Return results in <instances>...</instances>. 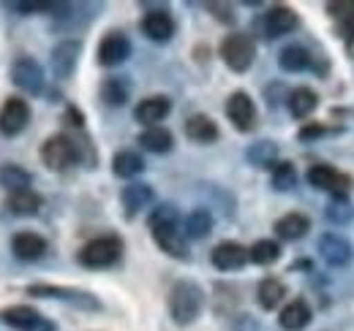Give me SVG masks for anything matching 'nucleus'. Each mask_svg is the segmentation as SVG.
Returning a JSON list of instances; mask_svg holds the SVG:
<instances>
[{
	"label": "nucleus",
	"mask_w": 354,
	"mask_h": 331,
	"mask_svg": "<svg viewBox=\"0 0 354 331\" xmlns=\"http://www.w3.org/2000/svg\"><path fill=\"white\" fill-rule=\"evenodd\" d=\"M205 307V290L191 280H180L169 290V315L177 326H191Z\"/></svg>",
	"instance_id": "f257e3e1"
},
{
	"label": "nucleus",
	"mask_w": 354,
	"mask_h": 331,
	"mask_svg": "<svg viewBox=\"0 0 354 331\" xmlns=\"http://www.w3.org/2000/svg\"><path fill=\"white\" fill-rule=\"evenodd\" d=\"M123 258V239L109 234V237H95L85 248L77 252V261L85 269H109Z\"/></svg>",
	"instance_id": "f03ea898"
},
{
	"label": "nucleus",
	"mask_w": 354,
	"mask_h": 331,
	"mask_svg": "<svg viewBox=\"0 0 354 331\" xmlns=\"http://www.w3.org/2000/svg\"><path fill=\"white\" fill-rule=\"evenodd\" d=\"M77 161H82L80 141L71 139L68 133H55V136H49L44 144H41V163L49 171H66V168H71Z\"/></svg>",
	"instance_id": "7ed1b4c3"
},
{
	"label": "nucleus",
	"mask_w": 354,
	"mask_h": 331,
	"mask_svg": "<svg viewBox=\"0 0 354 331\" xmlns=\"http://www.w3.org/2000/svg\"><path fill=\"white\" fill-rule=\"evenodd\" d=\"M221 57L234 74H245L254 66L257 43L248 33H229L221 41Z\"/></svg>",
	"instance_id": "20e7f679"
},
{
	"label": "nucleus",
	"mask_w": 354,
	"mask_h": 331,
	"mask_svg": "<svg viewBox=\"0 0 354 331\" xmlns=\"http://www.w3.org/2000/svg\"><path fill=\"white\" fill-rule=\"evenodd\" d=\"M28 296H39V299H57V301H66V304H74L80 310H101V301L88 293V290L80 288H66V285H46V283H36V285H28Z\"/></svg>",
	"instance_id": "39448f33"
},
{
	"label": "nucleus",
	"mask_w": 354,
	"mask_h": 331,
	"mask_svg": "<svg viewBox=\"0 0 354 331\" xmlns=\"http://www.w3.org/2000/svg\"><path fill=\"white\" fill-rule=\"evenodd\" d=\"M223 112H226L229 123L234 125L240 133H251V130L257 128V106H254L251 95L243 92V90H234V92L226 98Z\"/></svg>",
	"instance_id": "423d86ee"
},
{
	"label": "nucleus",
	"mask_w": 354,
	"mask_h": 331,
	"mask_svg": "<svg viewBox=\"0 0 354 331\" xmlns=\"http://www.w3.org/2000/svg\"><path fill=\"white\" fill-rule=\"evenodd\" d=\"M150 234H153V242L161 248V252L172 255L177 261H188V239L180 231V223H153Z\"/></svg>",
	"instance_id": "0eeeda50"
},
{
	"label": "nucleus",
	"mask_w": 354,
	"mask_h": 331,
	"mask_svg": "<svg viewBox=\"0 0 354 331\" xmlns=\"http://www.w3.org/2000/svg\"><path fill=\"white\" fill-rule=\"evenodd\" d=\"M30 123V103L19 95H11L0 106V133L3 136H19Z\"/></svg>",
	"instance_id": "6e6552de"
},
{
	"label": "nucleus",
	"mask_w": 354,
	"mask_h": 331,
	"mask_svg": "<svg viewBox=\"0 0 354 331\" xmlns=\"http://www.w3.org/2000/svg\"><path fill=\"white\" fill-rule=\"evenodd\" d=\"M308 182H310V188L327 190V193H333V196H346L349 188H352V177L341 174L338 168H333V166H327V163L310 166Z\"/></svg>",
	"instance_id": "1a4fd4ad"
},
{
	"label": "nucleus",
	"mask_w": 354,
	"mask_h": 331,
	"mask_svg": "<svg viewBox=\"0 0 354 331\" xmlns=\"http://www.w3.org/2000/svg\"><path fill=\"white\" fill-rule=\"evenodd\" d=\"M11 82L28 95H39L44 90V68L33 57H19L11 66Z\"/></svg>",
	"instance_id": "9d476101"
},
{
	"label": "nucleus",
	"mask_w": 354,
	"mask_h": 331,
	"mask_svg": "<svg viewBox=\"0 0 354 331\" xmlns=\"http://www.w3.org/2000/svg\"><path fill=\"white\" fill-rule=\"evenodd\" d=\"M95 57H98V66H104V68H115V66L126 63L131 57V41H129V36L120 33V30L106 33L101 39V43H98Z\"/></svg>",
	"instance_id": "9b49d317"
},
{
	"label": "nucleus",
	"mask_w": 354,
	"mask_h": 331,
	"mask_svg": "<svg viewBox=\"0 0 354 331\" xmlns=\"http://www.w3.org/2000/svg\"><path fill=\"white\" fill-rule=\"evenodd\" d=\"M80 52H82V43L77 41V39H66V41H60L52 49V60L49 63H52L55 79L66 82V79L74 77L77 63H80Z\"/></svg>",
	"instance_id": "f8f14e48"
},
{
	"label": "nucleus",
	"mask_w": 354,
	"mask_h": 331,
	"mask_svg": "<svg viewBox=\"0 0 354 331\" xmlns=\"http://www.w3.org/2000/svg\"><path fill=\"white\" fill-rule=\"evenodd\" d=\"M316 248H319V255L324 258V263H330V266H346L354 258L352 242L346 237H341V234H333V231L322 234Z\"/></svg>",
	"instance_id": "ddd939ff"
},
{
	"label": "nucleus",
	"mask_w": 354,
	"mask_h": 331,
	"mask_svg": "<svg viewBox=\"0 0 354 331\" xmlns=\"http://www.w3.org/2000/svg\"><path fill=\"white\" fill-rule=\"evenodd\" d=\"M177 25L172 19V14L167 8H150L145 17H142V33L156 43H167L175 36Z\"/></svg>",
	"instance_id": "4468645a"
},
{
	"label": "nucleus",
	"mask_w": 354,
	"mask_h": 331,
	"mask_svg": "<svg viewBox=\"0 0 354 331\" xmlns=\"http://www.w3.org/2000/svg\"><path fill=\"white\" fill-rule=\"evenodd\" d=\"M210 261L218 272H237L251 261V255H248V248H243L240 242H221L210 252Z\"/></svg>",
	"instance_id": "2eb2a0df"
},
{
	"label": "nucleus",
	"mask_w": 354,
	"mask_h": 331,
	"mask_svg": "<svg viewBox=\"0 0 354 331\" xmlns=\"http://www.w3.org/2000/svg\"><path fill=\"white\" fill-rule=\"evenodd\" d=\"M297 28V14L289 6H272L262 19V30L267 39H281Z\"/></svg>",
	"instance_id": "dca6fc26"
},
{
	"label": "nucleus",
	"mask_w": 354,
	"mask_h": 331,
	"mask_svg": "<svg viewBox=\"0 0 354 331\" xmlns=\"http://www.w3.org/2000/svg\"><path fill=\"white\" fill-rule=\"evenodd\" d=\"M172 112V101L167 95H150V98H142L133 109V120L147 128H156V123H161L167 114Z\"/></svg>",
	"instance_id": "f3484780"
},
{
	"label": "nucleus",
	"mask_w": 354,
	"mask_h": 331,
	"mask_svg": "<svg viewBox=\"0 0 354 331\" xmlns=\"http://www.w3.org/2000/svg\"><path fill=\"white\" fill-rule=\"evenodd\" d=\"M46 239L44 237H39V234H33V231H19V234H14V239H11V252L19 258V261H39V258H44L46 252Z\"/></svg>",
	"instance_id": "a211bd4d"
},
{
	"label": "nucleus",
	"mask_w": 354,
	"mask_h": 331,
	"mask_svg": "<svg viewBox=\"0 0 354 331\" xmlns=\"http://www.w3.org/2000/svg\"><path fill=\"white\" fill-rule=\"evenodd\" d=\"M153 199H156V193H153V188L145 185V182H131V185H126L123 193H120L126 217H136L142 209H147L153 204Z\"/></svg>",
	"instance_id": "6ab92c4d"
},
{
	"label": "nucleus",
	"mask_w": 354,
	"mask_h": 331,
	"mask_svg": "<svg viewBox=\"0 0 354 331\" xmlns=\"http://www.w3.org/2000/svg\"><path fill=\"white\" fill-rule=\"evenodd\" d=\"M310 318H313V312H310L308 301H306V299H292V301L281 310L278 323H281L283 331H303L310 323Z\"/></svg>",
	"instance_id": "aec40b11"
},
{
	"label": "nucleus",
	"mask_w": 354,
	"mask_h": 331,
	"mask_svg": "<svg viewBox=\"0 0 354 331\" xmlns=\"http://www.w3.org/2000/svg\"><path fill=\"white\" fill-rule=\"evenodd\" d=\"M139 147L147 150V152H153V155H167V152H172V147H175V136H172V130H167V128H161V125L145 128V130L139 133Z\"/></svg>",
	"instance_id": "412c9836"
},
{
	"label": "nucleus",
	"mask_w": 354,
	"mask_h": 331,
	"mask_svg": "<svg viewBox=\"0 0 354 331\" xmlns=\"http://www.w3.org/2000/svg\"><path fill=\"white\" fill-rule=\"evenodd\" d=\"M185 136L191 141H196V144H213V141H218L221 130L207 114H191L185 120Z\"/></svg>",
	"instance_id": "4be33fe9"
},
{
	"label": "nucleus",
	"mask_w": 354,
	"mask_h": 331,
	"mask_svg": "<svg viewBox=\"0 0 354 331\" xmlns=\"http://www.w3.org/2000/svg\"><path fill=\"white\" fill-rule=\"evenodd\" d=\"M310 231V220L303 212H289L281 220H275V234L286 242H297Z\"/></svg>",
	"instance_id": "5701e85b"
},
{
	"label": "nucleus",
	"mask_w": 354,
	"mask_h": 331,
	"mask_svg": "<svg viewBox=\"0 0 354 331\" xmlns=\"http://www.w3.org/2000/svg\"><path fill=\"white\" fill-rule=\"evenodd\" d=\"M41 207H44V199L36 190H19V193H11L6 199V209L17 217H33L41 212Z\"/></svg>",
	"instance_id": "b1692460"
},
{
	"label": "nucleus",
	"mask_w": 354,
	"mask_h": 331,
	"mask_svg": "<svg viewBox=\"0 0 354 331\" xmlns=\"http://www.w3.org/2000/svg\"><path fill=\"white\" fill-rule=\"evenodd\" d=\"M210 231H213V214H210V209L196 207L185 214V220H183L185 239H205Z\"/></svg>",
	"instance_id": "393cba45"
},
{
	"label": "nucleus",
	"mask_w": 354,
	"mask_h": 331,
	"mask_svg": "<svg viewBox=\"0 0 354 331\" xmlns=\"http://www.w3.org/2000/svg\"><path fill=\"white\" fill-rule=\"evenodd\" d=\"M286 103H289V112H292L295 120H306V117H310V114L316 112L319 95H316L310 87H297V90H292V92L286 95Z\"/></svg>",
	"instance_id": "a878e982"
},
{
	"label": "nucleus",
	"mask_w": 354,
	"mask_h": 331,
	"mask_svg": "<svg viewBox=\"0 0 354 331\" xmlns=\"http://www.w3.org/2000/svg\"><path fill=\"white\" fill-rule=\"evenodd\" d=\"M3 323L8 326V329L14 331H28L30 326H36L39 321H41V312L39 310H33V307H28V304H14V307H8V310H3Z\"/></svg>",
	"instance_id": "bb28decb"
},
{
	"label": "nucleus",
	"mask_w": 354,
	"mask_h": 331,
	"mask_svg": "<svg viewBox=\"0 0 354 331\" xmlns=\"http://www.w3.org/2000/svg\"><path fill=\"white\" fill-rule=\"evenodd\" d=\"M30 182H33V177H30L28 168H22V166H17V163L0 166V188H3L8 196H11V193H19V190H30Z\"/></svg>",
	"instance_id": "cd10ccee"
},
{
	"label": "nucleus",
	"mask_w": 354,
	"mask_h": 331,
	"mask_svg": "<svg viewBox=\"0 0 354 331\" xmlns=\"http://www.w3.org/2000/svg\"><path fill=\"white\" fill-rule=\"evenodd\" d=\"M310 63H313L310 52L306 49V46H297V43L283 46L281 54H278V66H281L286 74H300V71L310 68Z\"/></svg>",
	"instance_id": "c85d7f7f"
},
{
	"label": "nucleus",
	"mask_w": 354,
	"mask_h": 331,
	"mask_svg": "<svg viewBox=\"0 0 354 331\" xmlns=\"http://www.w3.org/2000/svg\"><path fill=\"white\" fill-rule=\"evenodd\" d=\"M145 171V161L139 152L133 150H120L115 158H112V174L120 177V179H133Z\"/></svg>",
	"instance_id": "c756f323"
},
{
	"label": "nucleus",
	"mask_w": 354,
	"mask_h": 331,
	"mask_svg": "<svg viewBox=\"0 0 354 331\" xmlns=\"http://www.w3.org/2000/svg\"><path fill=\"white\" fill-rule=\"evenodd\" d=\"M283 296H286V285L281 280H275V277H265L259 283V288H257V299H259L262 310H275L283 301Z\"/></svg>",
	"instance_id": "7c9ffc66"
},
{
	"label": "nucleus",
	"mask_w": 354,
	"mask_h": 331,
	"mask_svg": "<svg viewBox=\"0 0 354 331\" xmlns=\"http://www.w3.org/2000/svg\"><path fill=\"white\" fill-rule=\"evenodd\" d=\"M129 92H131V87L123 77H109L101 82V98L109 106H123L129 101Z\"/></svg>",
	"instance_id": "2f4dec72"
},
{
	"label": "nucleus",
	"mask_w": 354,
	"mask_h": 331,
	"mask_svg": "<svg viewBox=\"0 0 354 331\" xmlns=\"http://www.w3.org/2000/svg\"><path fill=\"white\" fill-rule=\"evenodd\" d=\"M245 158H248V163L272 171V166L278 163V161H275V158H278V147H275L272 141H257V144H251V147L245 150Z\"/></svg>",
	"instance_id": "473e14b6"
},
{
	"label": "nucleus",
	"mask_w": 354,
	"mask_h": 331,
	"mask_svg": "<svg viewBox=\"0 0 354 331\" xmlns=\"http://www.w3.org/2000/svg\"><path fill=\"white\" fill-rule=\"evenodd\" d=\"M297 168L295 163H289V161H278V163L272 166V174H270V182H272V188L275 190H281V193H286V190H292V188H297Z\"/></svg>",
	"instance_id": "72a5a7b5"
},
{
	"label": "nucleus",
	"mask_w": 354,
	"mask_h": 331,
	"mask_svg": "<svg viewBox=\"0 0 354 331\" xmlns=\"http://www.w3.org/2000/svg\"><path fill=\"white\" fill-rule=\"evenodd\" d=\"M324 214H327L330 223H335V225H346V223H352L354 220V207L346 196H333V199L327 201V207H324Z\"/></svg>",
	"instance_id": "f704fd0d"
},
{
	"label": "nucleus",
	"mask_w": 354,
	"mask_h": 331,
	"mask_svg": "<svg viewBox=\"0 0 354 331\" xmlns=\"http://www.w3.org/2000/svg\"><path fill=\"white\" fill-rule=\"evenodd\" d=\"M248 255H251V261L257 266H270V263H275L281 258V245L275 239H259V242H254L248 248Z\"/></svg>",
	"instance_id": "c9c22d12"
},
{
	"label": "nucleus",
	"mask_w": 354,
	"mask_h": 331,
	"mask_svg": "<svg viewBox=\"0 0 354 331\" xmlns=\"http://www.w3.org/2000/svg\"><path fill=\"white\" fill-rule=\"evenodd\" d=\"M153 223H180V212L175 204H158L147 217V225H153Z\"/></svg>",
	"instance_id": "e433bc0d"
},
{
	"label": "nucleus",
	"mask_w": 354,
	"mask_h": 331,
	"mask_svg": "<svg viewBox=\"0 0 354 331\" xmlns=\"http://www.w3.org/2000/svg\"><path fill=\"white\" fill-rule=\"evenodd\" d=\"M327 14L333 19L349 22V19H354V0H333V3H327Z\"/></svg>",
	"instance_id": "4c0bfd02"
},
{
	"label": "nucleus",
	"mask_w": 354,
	"mask_h": 331,
	"mask_svg": "<svg viewBox=\"0 0 354 331\" xmlns=\"http://www.w3.org/2000/svg\"><path fill=\"white\" fill-rule=\"evenodd\" d=\"M207 11H210L218 22H223V25H232V22H234V8H232L229 3H207Z\"/></svg>",
	"instance_id": "58836bf2"
},
{
	"label": "nucleus",
	"mask_w": 354,
	"mask_h": 331,
	"mask_svg": "<svg viewBox=\"0 0 354 331\" xmlns=\"http://www.w3.org/2000/svg\"><path fill=\"white\" fill-rule=\"evenodd\" d=\"M63 123L74 125V128H80V130H82V125H85V114H82L77 106H68V109H66V114H63Z\"/></svg>",
	"instance_id": "ea45409f"
},
{
	"label": "nucleus",
	"mask_w": 354,
	"mask_h": 331,
	"mask_svg": "<svg viewBox=\"0 0 354 331\" xmlns=\"http://www.w3.org/2000/svg\"><path fill=\"white\" fill-rule=\"evenodd\" d=\"M322 133H324V125H306V128H303V130H300V139H306V141H308V139H316V136H322Z\"/></svg>",
	"instance_id": "a19ab883"
},
{
	"label": "nucleus",
	"mask_w": 354,
	"mask_h": 331,
	"mask_svg": "<svg viewBox=\"0 0 354 331\" xmlns=\"http://www.w3.org/2000/svg\"><path fill=\"white\" fill-rule=\"evenodd\" d=\"M28 331H55V323H52V321H46V318H41L36 326H30Z\"/></svg>",
	"instance_id": "79ce46f5"
}]
</instances>
